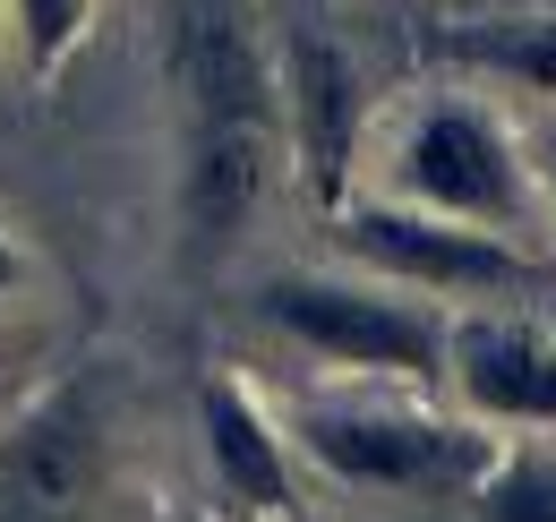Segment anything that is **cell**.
Listing matches in <instances>:
<instances>
[{
	"instance_id": "277c9868",
	"label": "cell",
	"mask_w": 556,
	"mask_h": 522,
	"mask_svg": "<svg viewBox=\"0 0 556 522\" xmlns=\"http://www.w3.org/2000/svg\"><path fill=\"white\" fill-rule=\"evenodd\" d=\"M334 240L368 265L377 283H403V291H437V300H496V291H522L531 258L480 232V223H445L428 206H343L334 214Z\"/></svg>"
},
{
	"instance_id": "4fadbf2b",
	"label": "cell",
	"mask_w": 556,
	"mask_h": 522,
	"mask_svg": "<svg viewBox=\"0 0 556 522\" xmlns=\"http://www.w3.org/2000/svg\"><path fill=\"white\" fill-rule=\"evenodd\" d=\"M26 274H35V265H26V249L0 232V300H17V291H26Z\"/></svg>"
},
{
	"instance_id": "8fae6325",
	"label": "cell",
	"mask_w": 556,
	"mask_h": 522,
	"mask_svg": "<svg viewBox=\"0 0 556 522\" xmlns=\"http://www.w3.org/2000/svg\"><path fill=\"white\" fill-rule=\"evenodd\" d=\"M0 26H9V52L26 77H61L94 26V0H0Z\"/></svg>"
},
{
	"instance_id": "52a82bcc",
	"label": "cell",
	"mask_w": 556,
	"mask_h": 522,
	"mask_svg": "<svg viewBox=\"0 0 556 522\" xmlns=\"http://www.w3.org/2000/svg\"><path fill=\"white\" fill-rule=\"evenodd\" d=\"M94 488H103V420L86 411V394L35 402L0 437V514H86Z\"/></svg>"
},
{
	"instance_id": "7a4b0ae2",
	"label": "cell",
	"mask_w": 556,
	"mask_h": 522,
	"mask_svg": "<svg viewBox=\"0 0 556 522\" xmlns=\"http://www.w3.org/2000/svg\"><path fill=\"white\" fill-rule=\"evenodd\" d=\"M257 318L275 334H291L300 351H317L334 369H359V377H403V386L445 377V326L419 300H394V283L275 274L257 291Z\"/></svg>"
},
{
	"instance_id": "6da1fadb",
	"label": "cell",
	"mask_w": 556,
	"mask_h": 522,
	"mask_svg": "<svg viewBox=\"0 0 556 522\" xmlns=\"http://www.w3.org/2000/svg\"><path fill=\"white\" fill-rule=\"evenodd\" d=\"M180 95H189V163H180V214L189 232L223 249L266 206L282 154V95L257 44L231 17H198L180 35Z\"/></svg>"
},
{
	"instance_id": "7c38bea8",
	"label": "cell",
	"mask_w": 556,
	"mask_h": 522,
	"mask_svg": "<svg viewBox=\"0 0 556 522\" xmlns=\"http://www.w3.org/2000/svg\"><path fill=\"white\" fill-rule=\"evenodd\" d=\"M480 522H556V462L548 455H505L480 480Z\"/></svg>"
},
{
	"instance_id": "5b68a950",
	"label": "cell",
	"mask_w": 556,
	"mask_h": 522,
	"mask_svg": "<svg viewBox=\"0 0 556 522\" xmlns=\"http://www.w3.org/2000/svg\"><path fill=\"white\" fill-rule=\"evenodd\" d=\"M300 446L359 488H445L480 471L471 428H445L428 411H377V402H317L300 420Z\"/></svg>"
},
{
	"instance_id": "ba28073f",
	"label": "cell",
	"mask_w": 556,
	"mask_h": 522,
	"mask_svg": "<svg viewBox=\"0 0 556 522\" xmlns=\"http://www.w3.org/2000/svg\"><path fill=\"white\" fill-rule=\"evenodd\" d=\"M198 428H206V462L231 506L291 514V446L275 437V420L257 411V394L240 377H206L198 386Z\"/></svg>"
},
{
	"instance_id": "9c48e42d",
	"label": "cell",
	"mask_w": 556,
	"mask_h": 522,
	"mask_svg": "<svg viewBox=\"0 0 556 522\" xmlns=\"http://www.w3.org/2000/svg\"><path fill=\"white\" fill-rule=\"evenodd\" d=\"M282 112H291V137H300L308 181L334 197L343 172H351V146H359V77H351V61L326 44V35H300V44H291Z\"/></svg>"
},
{
	"instance_id": "8992f818",
	"label": "cell",
	"mask_w": 556,
	"mask_h": 522,
	"mask_svg": "<svg viewBox=\"0 0 556 522\" xmlns=\"http://www.w3.org/2000/svg\"><path fill=\"white\" fill-rule=\"evenodd\" d=\"M445 377L480 420L505 428H556V334L531 318H454L445 326Z\"/></svg>"
},
{
	"instance_id": "30bf717a",
	"label": "cell",
	"mask_w": 556,
	"mask_h": 522,
	"mask_svg": "<svg viewBox=\"0 0 556 522\" xmlns=\"http://www.w3.org/2000/svg\"><path fill=\"white\" fill-rule=\"evenodd\" d=\"M463 69L480 77H505L522 95H556V17H505V26H471L445 44Z\"/></svg>"
},
{
	"instance_id": "5bb4252c",
	"label": "cell",
	"mask_w": 556,
	"mask_h": 522,
	"mask_svg": "<svg viewBox=\"0 0 556 522\" xmlns=\"http://www.w3.org/2000/svg\"><path fill=\"white\" fill-rule=\"evenodd\" d=\"M531 172H540V189H548V206H556V137L540 146V154H531Z\"/></svg>"
},
{
	"instance_id": "9a60e30c",
	"label": "cell",
	"mask_w": 556,
	"mask_h": 522,
	"mask_svg": "<svg viewBox=\"0 0 556 522\" xmlns=\"http://www.w3.org/2000/svg\"><path fill=\"white\" fill-rule=\"evenodd\" d=\"M0 522H86V514H0Z\"/></svg>"
},
{
	"instance_id": "3957f363",
	"label": "cell",
	"mask_w": 556,
	"mask_h": 522,
	"mask_svg": "<svg viewBox=\"0 0 556 522\" xmlns=\"http://www.w3.org/2000/svg\"><path fill=\"white\" fill-rule=\"evenodd\" d=\"M394 189H403V206H428L445 223H480V232H514L531 214L522 146L471 95H445V103L412 112V129L394 146Z\"/></svg>"
}]
</instances>
